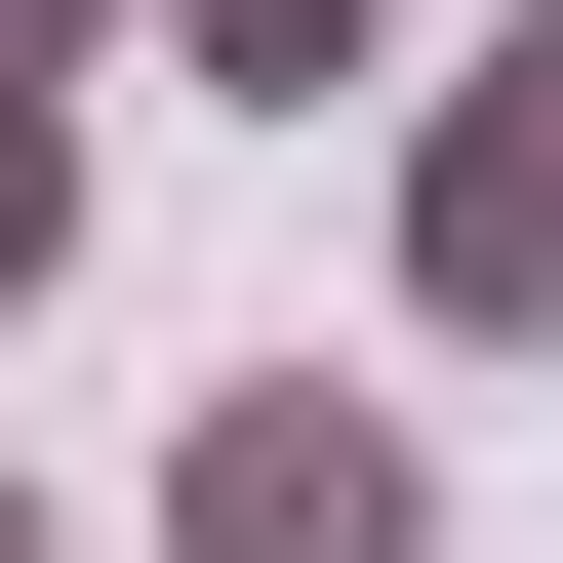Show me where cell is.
I'll use <instances>...</instances> for the list:
<instances>
[{
    "label": "cell",
    "mask_w": 563,
    "mask_h": 563,
    "mask_svg": "<svg viewBox=\"0 0 563 563\" xmlns=\"http://www.w3.org/2000/svg\"><path fill=\"white\" fill-rule=\"evenodd\" d=\"M402 322L443 363H563V0H483L402 81Z\"/></svg>",
    "instance_id": "6da1fadb"
},
{
    "label": "cell",
    "mask_w": 563,
    "mask_h": 563,
    "mask_svg": "<svg viewBox=\"0 0 563 563\" xmlns=\"http://www.w3.org/2000/svg\"><path fill=\"white\" fill-rule=\"evenodd\" d=\"M162 563H443V443L322 402V363H242V402L162 443Z\"/></svg>",
    "instance_id": "7a4b0ae2"
},
{
    "label": "cell",
    "mask_w": 563,
    "mask_h": 563,
    "mask_svg": "<svg viewBox=\"0 0 563 563\" xmlns=\"http://www.w3.org/2000/svg\"><path fill=\"white\" fill-rule=\"evenodd\" d=\"M121 41H201V81H242V121H322V81H363V41H402V0H121Z\"/></svg>",
    "instance_id": "3957f363"
},
{
    "label": "cell",
    "mask_w": 563,
    "mask_h": 563,
    "mask_svg": "<svg viewBox=\"0 0 563 563\" xmlns=\"http://www.w3.org/2000/svg\"><path fill=\"white\" fill-rule=\"evenodd\" d=\"M41 282H81V121H0V322H41Z\"/></svg>",
    "instance_id": "277c9868"
},
{
    "label": "cell",
    "mask_w": 563,
    "mask_h": 563,
    "mask_svg": "<svg viewBox=\"0 0 563 563\" xmlns=\"http://www.w3.org/2000/svg\"><path fill=\"white\" fill-rule=\"evenodd\" d=\"M81 41H121V0H0V121H81Z\"/></svg>",
    "instance_id": "5b68a950"
},
{
    "label": "cell",
    "mask_w": 563,
    "mask_h": 563,
    "mask_svg": "<svg viewBox=\"0 0 563 563\" xmlns=\"http://www.w3.org/2000/svg\"><path fill=\"white\" fill-rule=\"evenodd\" d=\"M0 563H81V523H41V483H0Z\"/></svg>",
    "instance_id": "8992f818"
}]
</instances>
